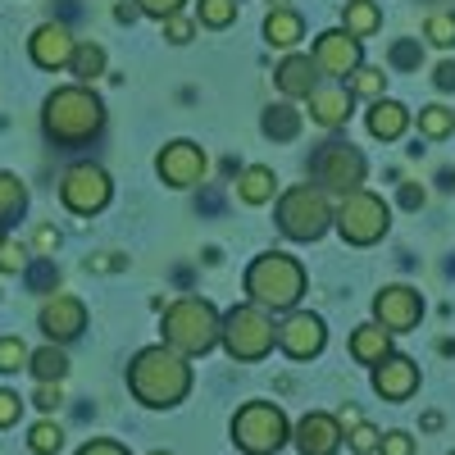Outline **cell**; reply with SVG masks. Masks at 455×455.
Wrapping results in <instances>:
<instances>
[{
  "instance_id": "1",
  "label": "cell",
  "mask_w": 455,
  "mask_h": 455,
  "mask_svg": "<svg viewBox=\"0 0 455 455\" xmlns=\"http://www.w3.org/2000/svg\"><path fill=\"white\" fill-rule=\"evenodd\" d=\"M128 392L146 410H173L178 401H187V392H192V364H187V355L173 351L169 341L146 347L128 364Z\"/></svg>"
},
{
  "instance_id": "2",
  "label": "cell",
  "mask_w": 455,
  "mask_h": 455,
  "mask_svg": "<svg viewBox=\"0 0 455 455\" xmlns=\"http://www.w3.org/2000/svg\"><path fill=\"white\" fill-rule=\"evenodd\" d=\"M42 128L60 150H78L105 128V105L87 83L55 87L46 96V109H42Z\"/></svg>"
},
{
  "instance_id": "3",
  "label": "cell",
  "mask_w": 455,
  "mask_h": 455,
  "mask_svg": "<svg viewBox=\"0 0 455 455\" xmlns=\"http://www.w3.org/2000/svg\"><path fill=\"white\" fill-rule=\"evenodd\" d=\"M246 296L255 300L259 310H296V300L306 296V269L300 259L287 251H264L251 259L246 269Z\"/></svg>"
},
{
  "instance_id": "4",
  "label": "cell",
  "mask_w": 455,
  "mask_h": 455,
  "mask_svg": "<svg viewBox=\"0 0 455 455\" xmlns=\"http://www.w3.org/2000/svg\"><path fill=\"white\" fill-rule=\"evenodd\" d=\"M164 341L173 351H182L187 360L192 355H210L219 347V332H223V315L201 296H182L164 310Z\"/></svg>"
},
{
  "instance_id": "5",
  "label": "cell",
  "mask_w": 455,
  "mask_h": 455,
  "mask_svg": "<svg viewBox=\"0 0 455 455\" xmlns=\"http://www.w3.org/2000/svg\"><path fill=\"white\" fill-rule=\"evenodd\" d=\"M219 347L233 360H242V364H255V360H264L278 347V323H274L269 310H259L255 300H246V306H233L223 315Z\"/></svg>"
},
{
  "instance_id": "6",
  "label": "cell",
  "mask_w": 455,
  "mask_h": 455,
  "mask_svg": "<svg viewBox=\"0 0 455 455\" xmlns=\"http://www.w3.org/2000/svg\"><path fill=\"white\" fill-rule=\"evenodd\" d=\"M332 228L341 233V242L373 246V242L387 237L392 205L378 196V192H364V187H355V192H347V196H341V205L332 210Z\"/></svg>"
},
{
  "instance_id": "7",
  "label": "cell",
  "mask_w": 455,
  "mask_h": 455,
  "mask_svg": "<svg viewBox=\"0 0 455 455\" xmlns=\"http://www.w3.org/2000/svg\"><path fill=\"white\" fill-rule=\"evenodd\" d=\"M278 228H283V237H291V242H319L332 228V205L323 196V187L300 182V187H291V192H283Z\"/></svg>"
},
{
  "instance_id": "8",
  "label": "cell",
  "mask_w": 455,
  "mask_h": 455,
  "mask_svg": "<svg viewBox=\"0 0 455 455\" xmlns=\"http://www.w3.org/2000/svg\"><path fill=\"white\" fill-rule=\"evenodd\" d=\"M233 442L246 451V455H274L291 442V428H287V414L274 405V401H246L237 414H233Z\"/></svg>"
},
{
  "instance_id": "9",
  "label": "cell",
  "mask_w": 455,
  "mask_h": 455,
  "mask_svg": "<svg viewBox=\"0 0 455 455\" xmlns=\"http://www.w3.org/2000/svg\"><path fill=\"white\" fill-rule=\"evenodd\" d=\"M109 196H114V182H109V173L100 164H73L60 178V201H64L68 214L92 219V214H100L109 205Z\"/></svg>"
},
{
  "instance_id": "10",
  "label": "cell",
  "mask_w": 455,
  "mask_h": 455,
  "mask_svg": "<svg viewBox=\"0 0 455 455\" xmlns=\"http://www.w3.org/2000/svg\"><path fill=\"white\" fill-rule=\"evenodd\" d=\"M310 169H315V178H319V187H332V192H355V187L364 182V173H369V164H364V156L351 146V141H323L319 150H315V160H310Z\"/></svg>"
},
{
  "instance_id": "11",
  "label": "cell",
  "mask_w": 455,
  "mask_h": 455,
  "mask_svg": "<svg viewBox=\"0 0 455 455\" xmlns=\"http://www.w3.org/2000/svg\"><path fill=\"white\" fill-rule=\"evenodd\" d=\"M205 169H210L205 150H201L196 141H187V137L169 141V146L160 150V156H156V173H160V182H164V187H173V192L205 182Z\"/></svg>"
},
{
  "instance_id": "12",
  "label": "cell",
  "mask_w": 455,
  "mask_h": 455,
  "mask_svg": "<svg viewBox=\"0 0 455 455\" xmlns=\"http://www.w3.org/2000/svg\"><path fill=\"white\" fill-rule=\"evenodd\" d=\"M319 73H328V78H351V73L364 64V42L360 36H351L347 28H328L315 36V55Z\"/></svg>"
},
{
  "instance_id": "13",
  "label": "cell",
  "mask_w": 455,
  "mask_h": 455,
  "mask_svg": "<svg viewBox=\"0 0 455 455\" xmlns=\"http://www.w3.org/2000/svg\"><path fill=\"white\" fill-rule=\"evenodd\" d=\"M419 319H424V296L414 291V287L392 283V287H383V291L373 296V323H383L392 337L396 332H410Z\"/></svg>"
},
{
  "instance_id": "14",
  "label": "cell",
  "mask_w": 455,
  "mask_h": 455,
  "mask_svg": "<svg viewBox=\"0 0 455 455\" xmlns=\"http://www.w3.org/2000/svg\"><path fill=\"white\" fill-rule=\"evenodd\" d=\"M328 341V328L319 315H306V310H291L283 323H278V351L287 360H315Z\"/></svg>"
},
{
  "instance_id": "15",
  "label": "cell",
  "mask_w": 455,
  "mask_h": 455,
  "mask_svg": "<svg viewBox=\"0 0 455 455\" xmlns=\"http://www.w3.org/2000/svg\"><path fill=\"white\" fill-rule=\"evenodd\" d=\"M36 328H42L55 347H64V341L83 337V328H87V306H83L78 296H68V291H55V296H46L42 315H36Z\"/></svg>"
},
{
  "instance_id": "16",
  "label": "cell",
  "mask_w": 455,
  "mask_h": 455,
  "mask_svg": "<svg viewBox=\"0 0 455 455\" xmlns=\"http://www.w3.org/2000/svg\"><path fill=\"white\" fill-rule=\"evenodd\" d=\"M373 392L383 401H392V405L410 401L414 392H419V364H414L410 355H387L383 364H373Z\"/></svg>"
},
{
  "instance_id": "17",
  "label": "cell",
  "mask_w": 455,
  "mask_h": 455,
  "mask_svg": "<svg viewBox=\"0 0 455 455\" xmlns=\"http://www.w3.org/2000/svg\"><path fill=\"white\" fill-rule=\"evenodd\" d=\"M73 51H78V42H73V32L64 23H42V28L28 36V55H32L36 68H51V73L55 68H68Z\"/></svg>"
},
{
  "instance_id": "18",
  "label": "cell",
  "mask_w": 455,
  "mask_h": 455,
  "mask_svg": "<svg viewBox=\"0 0 455 455\" xmlns=\"http://www.w3.org/2000/svg\"><path fill=\"white\" fill-rule=\"evenodd\" d=\"M341 424H337V414H306V419L296 424V451L300 455H337V446H341Z\"/></svg>"
},
{
  "instance_id": "19",
  "label": "cell",
  "mask_w": 455,
  "mask_h": 455,
  "mask_svg": "<svg viewBox=\"0 0 455 455\" xmlns=\"http://www.w3.org/2000/svg\"><path fill=\"white\" fill-rule=\"evenodd\" d=\"M351 105H355L351 87H315L306 96V109H310V119L319 128H341V124L351 119Z\"/></svg>"
},
{
  "instance_id": "20",
  "label": "cell",
  "mask_w": 455,
  "mask_h": 455,
  "mask_svg": "<svg viewBox=\"0 0 455 455\" xmlns=\"http://www.w3.org/2000/svg\"><path fill=\"white\" fill-rule=\"evenodd\" d=\"M274 83H278V92H283L287 100H306V96L319 87V64H315L310 55H287V60L278 64V73H274Z\"/></svg>"
},
{
  "instance_id": "21",
  "label": "cell",
  "mask_w": 455,
  "mask_h": 455,
  "mask_svg": "<svg viewBox=\"0 0 455 455\" xmlns=\"http://www.w3.org/2000/svg\"><path fill=\"white\" fill-rule=\"evenodd\" d=\"M364 128H369V137H378V141H396V137H405V128H410V109H405L401 100L378 96V100L369 105V114H364Z\"/></svg>"
},
{
  "instance_id": "22",
  "label": "cell",
  "mask_w": 455,
  "mask_h": 455,
  "mask_svg": "<svg viewBox=\"0 0 455 455\" xmlns=\"http://www.w3.org/2000/svg\"><path fill=\"white\" fill-rule=\"evenodd\" d=\"M351 355L360 360V364H383L387 355H392V332L383 328V323H360L355 332H351Z\"/></svg>"
},
{
  "instance_id": "23",
  "label": "cell",
  "mask_w": 455,
  "mask_h": 455,
  "mask_svg": "<svg viewBox=\"0 0 455 455\" xmlns=\"http://www.w3.org/2000/svg\"><path fill=\"white\" fill-rule=\"evenodd\" d=\"M300 36H306V19L296 10H269V19H264V42L278 51H291Z\"/></svg>"
},
{
  "instance_id": "24",
  "label": "cell",
  "mask_w": 455,
  "mask_h": 455,
  "mask_svg": "<svg viewBox=\"0 0 455 455\" xmlns=\"http://www.w3.org/2000/svg\"><path fill=\"white\" fill-rule=\"evenodd\" d=\"M274 192H278V178H274L269 164H251V169H242V178H237V196H242V205H264V201H274Z\"/></svg>"
},
{
  "instance_id": "25",
  "label": "cell",
  "mask_w": 455,
  "mask_h": 455,
  "mask_svg": "<svg viewBox=\"0 0 455 455\" xmlns=\"http://www.w3.org/2000/svg\"><path fill=\"white\" fill-rule=\"evenodd\" d=\"M341 28H347L351 36H373L378 28H383V10H378V0H347V10H341Z\"/></svg>"
},
{
  "instance_id": "26",
  "label": "cell",
  "mask_w": 455,
  "mask_h": 455,
  "mask_svg": "<svg viewBox=\"0 0 455 455\" xmlns=\"http://www.w3.org/2000/svg\"><path fill=\"white\" fill-rule=\"evenodd\" d=\"M300 124H306V114H300L296 105H287V100H278V105H269L264 109V137H274V141H291L296 132H300Z\"/></svg>"
},
{
  "instance_id": "27",
  "label": "cell",
  "mask_w": 455,
  "mask_h": 455,
  "mask_svg": "<svg viewBox=\"0 0 455 455\" xmlns=\"http://www.w3.org/2000/svg\"><path fill=\"white\" fill-rule=\"evenodd\" d=\"M28 373L36 378V383H60V378L68 373V355L55 347V341H46L42 351H32V360H28Z\"/></svg>"
},
{
  "instance_id": "28",
  "label": "cell",
  "mask_w": 455,
  "mask_h": 455,
  "mask_svg": "<svg viewBox=\"0 0 455 455\" xmlns=\"http://www.w3.org/2000/svg\"><path fill=\"white\" fill-rule=\"evenodd\" d=\"M68 73H73L78 83H96L100 73H105V46L78 42V51H73V60H68Z\"/></svg>"
},
{
  "instance_id": "29",
  "label": "cell",
  "mask_w": 455,
  "mask_h": 455,
  "mask_svg": "<svg viewBox=\"0 0 455 455\" xmlns=\"http://www.w3.org/2000/svg\"><path fill=\"white\" fill-rule=\"evenodd\" d=\"M23 210H28V187H23L14 173H5V169H0V223L19 219Z\"/></svg>"
},
{
  "instance_id": "30",
  "label": "cell",
  "mask_w": 455,
  "mask_h": 455,
  "mask_svg": "<svg viewBox=\"0 0 455 455\" xmlns=\"http://www.w3.org/2000/svg\"><path fill=\"white\" fill-rule=\"evenodd\" d=\"M419 132H424L428 141L451 137V132H455V109H446V105H424V109H419Z\"/></svg>"
},
{
  "instance_id": "31",
  "label": "cell",
  "mask_w": 455,
  "mask_h": 455,
  "mask_svg": "<svg viewBox=\"0 0 455 455\" xmlns=\"http://www.w3.org/2000/svg\"><path fill=\"white\" fill-rule=\"evenodd\" d=\"M347 87H351V96H364V100H378L383 96V87H387V73L383 68H369V64H360L351 78H347Z\"/></svg>"
},
{
  "instance_id": "32",
  "label": "cell",
  "mask_w": 455,
  "mask_h": 455,
  "mask_svg": "<svg viewBox=\"0 0 455 455\" xmlns=\"http://www.w3.org/2000/svg\"><path fill=\"white\" fill-rule=\"evenodd\" d=\"M60 446H64V428H60L55 419L32 424V433H28V451H32V455H55Z\"/></svg>"
},
{
  "instance_id": "33",
  "label": "cell",
  "mask_w": 455,
  "mask_h": 455,
  "mask_svg": "<svg viewBox=\"0 0 455 455\" xmlns=\"http://www.w3.org/2000/svg\"><path fill=\"white\" fill-rule=\"evenodd\" d=\"M237 19V0H201V5H196V23L201 28H228V23H233Z\"/></svg>"
},
{
  "instance_id": "34",
  "label": "cell",
  "mask_w": 455,
  "mask_h": 455,
  "mask_svg": "<svg viewBox=\"0 0 455 455\" xmlns=\"http://www.w3.org/2000/svg\"><path fill=\"white\" fill-rule=\"evenodd\" d=\"M424 36L433 46H455V10H433L424 19Z\"/></svg>"
},
{
  "instance_id": "35",
  "label": "cell",
  "mask_w": 455,
  "mask_h": 455,
  "mask_svg": "<svg viewBox=\"0 0 455 455\" xmlns=\"http://www.w3.org/2000/svg\"><path fill=\"white\" fill-rule=\"evenodd\" d=\"M32 351L23 347V337H0V373H23Z\"/></svg>"
},
{
  "instance_id": "36",
  "label": "cell",
  "mask_w": 455,
  "mask_h": 455,
  "mask_svg": "<svg viewBox=\"0 0 455 455\" xmlns=\"http://www.w3.org/2000/svg\"><path fill=\"white\" fill-rule=\"evenodd\" d=\"M23 269H28V246L5 237L0 242V274H23Z\"/></svg>"
},
{
  "instance_id": "37",
  "label": "cell",
  "mask_w": 455,
  "mask_h": 455,
  "mask_svg": "<svg viewBox=\"0 0 455 455\" xmlns=\"http://www.w3.org/2000/svg\"><path fill=\"white\" fill-rule=\"evenodd\" d=\"M347 442H351L360 455H373V451H378V442H383V433H378L373 424H355V428L347 433Z\"/></svg>"
},
{
  "instance_id": "38",
  "label": "cell",
  "mask_w": 455,
  "mask_h": 455,
  "mask_svg": "<svg viewBox=\"0 0 455 455\" xmlns=\"http://www.w3.org/2000/svg\"><path fill=\"white\" fill-rule=\"evenodd\" d=\"M164 36L173 46H187L196 36V19H182V14H173V19H164Z\"/></svg>"
},
{
  "instance_id": "39",
  "label": "cell",
  "mask_w": 455,
  "mask_h": 455,
  "mask_svg": "<svg viewBox=\"0 0 455 455\" xmlns=\"http://www.w3.org/2000/svg\"><path fill=\"white\" fill-rule=\"evenodd\" d=\"M378 455H414V437L392 428V433H383V442H378Z\"/></svg>"
},
{
  "instance_id": "40",
  "label": "cell",
  "mask_w": 455,
  "mask_h": 455,
  "mask_svg": "<svg viewBox=\"0 0 455 455\" xmlns=\"http://www.w3.org/2000/svg\"><path fill=\"white\" fill-rule=\"evenodd\" d=\"M60 401H64L60 383H36V392H32V405L42 410V414H55V410H60Z\"/></svg>"
},
{
  "instance_id": "41",
  "label": "cell",
  "mask_w": 455,
  "mask_h": 455,
  "mask_svg": "<svg viewBox=\"0 0 455 455\" xmlns=\"http://www.w3.org/2000/svg\"><path fill=\"white\" fill-rule=\"evenodd\" d=\"M19 414H23V396L10 392V387H0V428L19 424Z\"/></svg>"
},
{
  "instance_id": "42",
  "label": "cell",
  "mask_w": 455,
  "mask_h": 455,
  "mask_svg": "<svg viewBox=\"0 0 455 455\" xmlns=\"http://www.w3.org/2000/svg\"><path fill=\"white\" fill-rule=\"evenodd\" d=\"M182 5H187V0H137V10H141V14H150V19H160V23H164V19H173Z\"/></svg>"
},
{
  "instance_id": "43",
  "label": "cell",
  "mask_w": 455,
  "mask_h": 455,
  "mask_svg": "<svg viewBox=\"0 0 455 455\" xmlns=\"http://www.w3.org/2000/svg\"><path fill=\"white\" fill-rule=\"evenodd\" d=\"M73 455H132L124 442H109V437H92V442H83Z\"/></svg>"
},
{
  "instance_id": "44",
  "label": "cell",
  "mask_w": 455,
  "mask_h": 455,
  "mask_svg": "<svg viewBox=\"0 0 455 455\" xmlns=\"http://www.w3.org/2000/svg\"><path fill=\"white\" fill-rule=\"evenodd\" d=\"M424 55H419V42H396L392 46V68H414Z\"/></svg>"
},
{
  "instance_id": "45",
  "label": "cell",
  "mask_w": 455,
  "mask_h": 455,
  "mask_svg": "<svg viewBox=\"0 0 455 455\" xmlns=\"http://www.w3.org/2000/svg\"><path fill=\"white\" fill-rule=\"evenodd\" d=\"M124 264H128V255H114V251L87 255V269H92V274H114V269H124Z\"/></svg>"
},
{
  "instance_id": "46",
  "label": "cell",
  "mask_w": 455,
  "mask_h": 455,
  "mask_svg": "<svg viewBox=\"0 0 455 455\" xmlns=\"http://www.w3.org/2000/svg\"><path fill=\"white\" fill-rule=\"evenodd\" d=\"M32 246H36V255H55V246H60V233H55L51 223H42V228L32 233Z\"/></svg>"
},
{
  "instance_id": "47",
  "label": "cell",
  "mask_w": 455,
  "mask_h": 455,
  "mask_svg": "<svg viewBox=\"0 0 455 455\" xmlns=\"http://www.w3.org/2000/svg\"><path fill=\"white\" fill-rule=\"evenodd\" d=\"M433 83H437V92H455V60H442L433 68Z\"/></svg>"
},
{
  "instance_id": "48",
  "label": "cell",
  "mask_w": 455,
  "mask_h": 455,
  "mask_svg": "<svg viewBox=\"0 0 455 455\" xmlns=\"http://www.w3.org/2000/svg\"><path fill=\"white\" fill-rule=\"evenodd\" d=\"M337 424H341V433H351V428H355V424H364V419H360V410H355V405H347V410L337 414Z\"/></svg>"
},
{
  "instance_id": "49",
  "label": "cell",
  "mask_w": 455,
  "mask_h": 455,
  "mask_svg": "<svg viewBox=\"0 0 455 455\" xmlns=\"http://www.w3.org/2000/svg\"><path fill=\"white\" fill-rule=\"evenodd\" d=\"M401 205H410V210H414V205H424V192H419L414 182H405V187H401Z\"/></svg>"
},
{
  "instance_id": "50",
  "label": "cell",
  "mask_w": 455,
  "mask_h": 455,
  "mask_svg": "<svg viewBox=\"0 0 455 455\" xmlns=\"http://www.w3.org/2000/svg\"><path fill=\"white\" fill-rule=\"evenodd\" d=\"M137 14H141V10H137V0H124V5L114 10V19H119V23H132Z\"/></svg>"
},
{
  "instance_id": "51",
  "label": "cell",
  "mask_w": 455,
  "mask_h": 455,
  "mask_svg": "<svg viewBox=\"0 0 455 455\" xmlns=\"http://www.w3.org/2000/svg\"><path fill=\"white\" fill-rule=\"evenodd\" d=\"M424 428H428V433H437V428H442V414H437V410H428V414H424Z\"/></svg>"
},
{
  "instance_id": "52",
  "label": "cell",
  "mask_w": 455,
  "mask_h": 455,
  "mask_svg": "<svg viewBox=\"0 0 455 455\" xmlns=\"http://www.w3.org/2000/svg\"><path fill=\"white\" fill-rule=\"evenodd\" d=\"M269 10H287V0H269Z\"/></svg>"
},
{
  "instance_id": "53",
  "label": "cell",
  "mask_w": 455,
  "mask_h": 455,
  "mask_svg": "<svg viewBox=\"0 0 455 455\" xmlns=\"http://www.w3.org/2000/svg\"><path fill=\"white\" fill-rule=\"evenodd\" d=\"M150 455H173V451H150Z\"/></svg>"
},
{
  "instance_id": "54",
  "label": "cell",
  "mask_w": 455,
  "mask_h": 455,
  "mask_svg": "<svg viewBox=\"0 0 455 455\" xmlns=\"http://www.w3.org/2000/svg\"><path fill=\"white\" fill-rule=\"evenodd\" d=\"M0 242H5V223H0Z\"/></svg>"
},
{
  "instance_id": "55",
  "label": "cell",
  "mask_w": 455,
  "mask_h": 455,
  "mask_svg": "<svg viewBox=\"0 0 455 455\" xmlns=\"http://www.w3.org/2000/svg\"><path fill=\"white\" fill-rule=\"evenodd\" d=\"M373 455H378V451H373Z\"/></svg>"
}]
</instances>
